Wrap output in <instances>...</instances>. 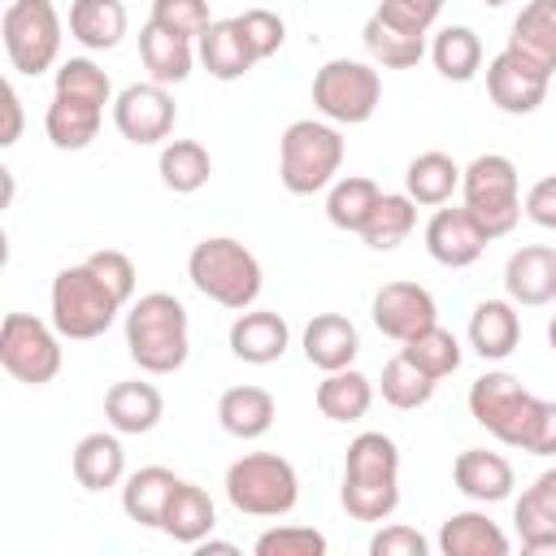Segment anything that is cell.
<instances>
[{
	"label": "cell",
	"instance_id": "cell-1",
	"mask_svg": "<svg viewBox=\"0 0 556 556\" xmlns=\"http://www.w3.org/2000/svg\"><path fill=\"white\" fill-rule=\"evenodd\" d=\"M339 500L356 521H387L400 504V447L382 430H361L343 456Z\"/></svg>",
	"mask_w": 556,
	"mask_h": 556
},
{
	"label": "cell",
	"instance_id": "cell-2",
	"mask_svg": "<svg viewBox=\"0 0 556 556\" xmlns=\"http://www.w3.org/2000/svg\"><path fill=\"white\" fill-rule=\"evenodd\" d=\"M126 352L143 374H178L191 352L187 308L169 291H148L126 313Z\"/></svg>",
	"mask_w": 556,
	"mask_h": 556
},
{
	"label": "cell",
	"instance_id": "cell-3",
	"mask_svg": "<svg viewBox=\"0 0 556 556\" xmlns=\"http://www.w3.org/2000/svg\"><path fill=\"white\" fill-rule=\"evenodd\" d=\"M187 278H191V287L204 300H213L222 308H235V313L252 308L256 295H261V287H265V274H261L256 252L243 248L230 235L200 239L191 248V256H187Z\"/></svg>",
	"mask_w": 556,
	"mask_h": 556
},
{
	"label": "cell",
	"instance_id": "cell-4",
	"mask_svg": "<svg viewBox=\"0 0 556 556\" xmlns=\"http://www.w3.org/2000/svg\"><path fill=\"white\" fill-rule=\"evenodd\" d=\"M343 165V135L334 122L300 117L278 139V178L291 195H313L334 182Z\"/></svg>",
	"mask_w": 556,
	"mask_h": 556
},
{
	"label": "cell",
	"instance_id": "cell-5",
	"mask_svg": "<svg viewBox=\"0 0 556 556\" xmlns=\"http://www.w3.org/2000/svg\"><path fill=\"white\" fill-rule=\"evenodd\" d=\"M226 500L243 517H287L300 504L295 465L278 452H248L226 469Z\"/></svg>",
	"mask_w": 556,
	"mask_h": 556
},
{
	"label": "cell",
	"instance_id": "cell-6",
	"mask_svg": "<svg viewBox=\"0 0 556 556\" xmlns=\"http://www.w3.org/2000/svg\"><path fill=\"white\" fill-rule=\"evenodd\" d=\"M460 195L465 208L473 213V222L486 230V239L508 235L521 222V182H517V165L504 152H482L460 169Z\"/></svg>",
	"mask_w": 556,
	"mask_h": 556
},
{
	"label": "cell",
	"instance_id": "cell-7",
	"mask_svg": "<svg viewBox=\"0 0 556 556\" xmlns=\"http://www.w3.org/2000/svg\"><path fill=\"white\" fill-rule=\"evenodd\" d=\"M48 300H52V326L61 330V339H74V343L100 339L122 313V300L87 269V261L83 265H65L52 278Z\"/></svg>",
	"mask_w": 556,
	"mask_h": 556
},
{
	"label": "cell",
	"instance_id": "cell-8",
	"mask_svg": "<svg viewBox=\"0 0 556 556\" xmlns=\"http://www.w3.org/2000/svg\"><path fill=\"white\" fill-rule=\"evenodd\" d=\"M539 408H543V400L534 391H526L521 378H513L504 369H491V374L473 378V387H469V417L482 430H491L500 443L521 447V452L530 443Z\"/></svg>",
	"mask_w": 556,
	"mask_h": 556
},
{
	"label": "cell",
	"instance_id": "cell-9",
	"mask_svg": "<svg viewBox=\"0 0 556 556\" xmlns=\"http://www.w3.org/2000/svg\"><path fill=\"white\" fill-rule=\"evenodd\" d=\"M4 56L17 74H43L61 56V13L52 0H9L0 17Z\"/></svg>",
	"mask_w": 556,
	"mask_h": 556
},
{
	"label": "cell",
	"instance_id": "cell-10",
	"mask_svg": "<svg viewBox=\"0 0 556 556\" xmlns=\"http://www.w3.org/2000/svg\"><path fill=\"white\" fill-rule=\"evenodd\" d=\"M313 104L334 126H361L382 104V78L365 61L334 56L313 74Z\"/></svg>",
	"mask_w": 556,
	"mask_h": 556
},
{
	"label": "cell",
	"instance_id": "cell-11",
	"mask_svg": "<svg viewBox=\"0 0 556 556\" xmlns=\"http://www.w3.org/2000/svg\"><path fill=\"white\" fill-rule=\"evenodd\" d=\"M0 365L13 382H52L61 374V330L30 313H9L0 321Z\"/></svg>",
	"mask_w": 556,
	"mask_h": 556
},
{
	"label": "cell",
	"instance_id": "cell-12",
	"mask_svg": "<svg viewBox=\"0 0 556 556\" xmlns=\"http://www.w3.org/2000/svg\"><path fill=\"white\" fill-rule=\"evenodd\" d=\"M174 117H178V109H174L169 87L165 83H152V78L122 87L117 100H113V126L135 148H152V143L169 139Z\"/></svg>",
	"mask_w": 556,
	"mask_h": 556
},
{
	"label": "cell",
	"instance_id": "cell-13",
	"mask_svg": "<svg viewBox=\"0 0 556 556\" xmlns=\"http://www.w3.org/2000/svg\"><path fill=\"white\" fill-rule=\"evenodd\" d=\"M547 83L552 74L543 65H534L530 56H521L517 48H504L491 56L486 65V91H491V104L500 113H513V117H526L543 104L547 96Z\"/></svg>",
	"mask_w": 556,
	"mask_h": 556
},
{
	"label": "cell",
	"instance_id": "cell-14",
	"mask_svg": "<svg viewBox=\"0 0 556 556\" xmlns=\"http://www.w3.org/2000/svg\"><path fill=\"white\" fill-rule=\"evenodd\" d=\"M369 317H374L378 334L404 343V339H413L417 330H426V326L439 321V304H434V295H430L421 282L395 278V282H382V287L374 291Z\"/></svg>",
	"mask_w": 556,
	"mask_h": 556
},
{
	"label": "cell",
	"instance_id": "cell-15",
	"mask_svg": "<svg viewBox=\"0 0 556 556\" xmlns=\"http://www.w3.org/2000/svg\"><path fill=\"white\" fill-rule=\"evenodd\" d=\"M486 230L473 222V213L460 208H434V217L426 222V252L447 265V269H465L486 252Z\"/></svg>",
	"mask_w": 556,
	"mask_h": 556
},
{
	"label": "cell",
	"instance_id": "cell-16",
	"mask_svg": "<svg viewBox=\"0 0 556 556\" xmlns=\"http://www.w3.org/2000/svg\"><path fill=\"white\" fill-rule=\"evenodd\" d=\"M504 291L513 304L539 308L556 300V248L526 243L504 261Z\"/></svg>",
	"mask_w": 556,
	"mask_h": 556
},
{
	"label": "cell",
	"instance_id": "cell-17",
	"mask_svg": "<svg viewBox=\"0 0 556 556\" xmlns=\"http://www.w3.org/2000/svg\"><path fill=\"white\" fill-rule=\"evenodd\" d=\"M291 348V326L274 308H243L230 321V352L248 365H274Z\"/></svg>",
	"mask_w": 556,
	"mask_h": 556
},
{
	"label": "cell",
	"instance_id": "cell-18",
	"mask_svg": "<svg viewBox=\"0 0 556 556\" xmlns=\"http://www.w3.org/2000/svg\"><path fill=\"white\" fill-rule=\"evenodd\" d=\"M513 521H517V534H521V547L543 556L552 552L556 556V465L543 469L517 500L513 508Z\"/></svg>",
	"mask_w": 556,
	"mask_h": 556
},
{
	"label": "cell",
	"instance_id": "cell-19",
	"mask_svg": "<svg viewBox=\"0 0 556 556\" xmlns=\"http://www.w3.org/2000/svg\"><path fill=\"white\" fill-rule=\"evenodd\" d=\"M195 56H200V65H204L213 78H222V83H235V78H243V74L256 65L252 43H248L239 17H213L208 30L195 39Z\"/></svg>",
	"mask_w": 556,
	"mask_h": 556
},
{
	"label": "cell",
	"instance_id": "cell-20",
	"mask_svg": "<svg viewBox=\"0 0 556 556\" xmlns=\"http://www.w3.org/2000/svg\"><path fill=\"white\" fill-rule=\"evenodd\" d=\"M452 482L460 495H469L473 504H500L513 495V465L500 452L486 447H465L452 465Z\"/></svg>",
	"mask_w": 556,
	"mask_h": 556
},
{
	"label": "cell",
	"instance_id": "cell-21",
	"mask_svg": "<svg viewBox=\"0 0 556 556\" xmlns=\"http://www.w3.org/2000/svg\"><path fill=\"white\" fill-rule=\"evenodd\" d=\"M521 343V317L513 300H482L469 313V348L482 361H504Z\"/></svg>",
	"mask_w": 556,
	"mask_h": 556
},
{
	"label": "cell",
	"instance_id": "cell-22",
	"mask_svg": "<svg viewBox=\"0 0 556 556\" xmlns=\"http://www.w3.org/2000/svg\"><path fill=\"white\" fill-rule=\"evenodd\" d=\"M356 352H361V334L343 313H317L304 326V361L317 365L321 374L348 369L356 361Z\"/></svg>",
	"mask_w": 556,
	"mask_h": 556
},
{
	"label": "cell",
	"instance_id": "cell-23",
	"mask_svg": "<svg viewBox=\"0 0 556 556\" xmlns=\"http://www.w3.org/2000/svg\"><path fill=\"white\" fill-rule=\"evenodd\" d=\"M104 417L117 434H148L156 430V421L165 417V400L152 382H139V378H126V382H113L109 395H104Z\"/></svg>",
	"mask_w": 556,
	"mask_h": 556
},
{
	"label": "cell",
	"instance_id": "cell-24",
	"mask_svg": "<svg viewBox=\"0 0 556 556\" xmlns=\"http://www.w3.org/2000/svg\"><path fill=\"white\" fill-rule=\"evenodd\" d=\"M361 39H365V52L374 56V65H382V70H413L426 56V30L400 26L378 9L369 13Z\"/></svg>",
	"mask_w": 556,
	"mask_h": 556
},
{
	"label": "cell",
	"instance_id": "cell-25",
	"mask_svg": "<svg viewBox=\"0 0 556 556\" xmlns=\"http://www.w3.org/2000/svg\"><path fill=\"white\" fill-rule=\"evenodd\" d=\"M139 56H143V70L152 74V83H165V87L169 83H182L191 74V65L200 61L195 56V39L174 35V30L156 26L152 17L139 30Z\"/></svg>",
	"mask_w": 556,
	"mask_h": 556
},
{
	"label": "cell",
	"instance_id": "cell-26",
	"mask_svg": "<svg viewBox=\"0 0 556 556\" xmlns=\"http://www.w3.org/2000/svg\"><path fill=\"white\" fill-rule=\"evenodd\" d=\"M508 534L478 508L452 513L439 526V552L443 556H508Z\"/></svg>",
	"mask_w": 556,
	"mask_h": 556
},
{
	"label": "cell",
	"instance_id": "cell-27",
	"mask_svg": "<svg viewBox=\"0 0 556 556\" xmlns=\"http://www.w3.org/2000/svg\"><path fill=\"white\" fill-rule=\"evenodd\" d=\"M274 417H278L274 395H269L265 387H252V382L230 387V391H222V400H217V421H222V430L235 434V439H261V434H269Z\"/></svg>",
	"mask_w": 556,
	"mask_h": 556
},
{
	"label": "cell",
	"instance_id": "cell-28",
	"mask_svg": "<svg viewBox=\"0 0 556 556\" xmlns=\"http://www.w3.org/2000/svg\"><path fill=\"white\" fill-rule=\"evenodd\" d=\"M74 478L87 491H109V486H117L126 478V452H122L117 430L113 434L91 430V434L78 439V447H74Z\"/></svg>",
	"mask_w": 556,
	"mask_h": 556
},
{
	"label": "cell",
	"instance_id": "cell-29",
	"mask_svg": "<svg viewBox=\"0 0 556 556\" xmlns=\"http://www.w3.org/2000/svg\"><path fill=\"white\" fill-rule=\"evenodd\" d=\"M178 482H182V478H174V469H165V465H143V469H135V473L126 478V486H122V508H126V517H130L135 526L161 530L165 504H169V495H174Z\"/></svg>",
	"mask_w": 556,
	"mask_h": 556
},
{
	"label": "cell",
	"instance_id": "cell-30",
	"mask_svg": "<svg viewBox=\"0 0 556 556\" xmlns=\"http://www.w3.org/2000/svg\"><path fill=\"white\" fill-rule=\"evenodd\" d=\"M213 526H217V508H213L208 491H204V486H195V482H178V486H174V495H169V504H165L161 530H165L174 543L195 547L200 539H208V534H213Z\"/></svg>",
	"mask_w": 556,
	"mask_h": 556
},
{
	"label": "cell",
	"instance_id": "cell-31",
	"mask_svg": "<svg viewBox=\"0 0 556 556\" xmlns=\"http://www.w3.org/2000/svg\"><path fill=\"white\" fill-rule=\"evenodd\" d=\"M100 122H104V109H100V104L74 100V96H56V91H52L43 130H48L52 148H61V152H83V148L100 135Z\"/></svg>",
	"mask_w": 556,
	"mask_h": 556
},
{
	"label": "cell",
	"instance_id": "cell-32",
	"mask_svg": "<svg viewBox=\"0 0 556 556\" xmlns=\"http://www.w3.org/2000/svg\"><path fill=\"white\" fill-rule=\"evenodd\" d=\"M126 35V4L122 0H74L70 4V39L87 52H109Z\"/></svg>",
	"mask_w": 556,
	"mask_h": 556
},
{
	"label": "cell",
	"instance_id": "cell-33",
	"mask_svg": "<svg viewBox=\"0 0 556 556\" xmlns=\"http://www.w3.org/2000/svg\"><path fill=\"white\" fill-rule=\"evenodd\" d=\"M508 48H517L521 56H530L534 65L556 74V0H530L513 17Z\"/></svg>",
	"mask_w": 556,
	"mask_h": 556
},
{
	"label": "cell",
	"instance_id": "cell-34",
	"mask_svg": "<svg viewBox=\"0 0 556 556\" xmlns=\"http://www.w3.org/2000/svg\"><path fill=\"white\" fill-rule=\"evenodd\" d=\"M374 404V382L361 369H334L317 382V413L326 421H361Z\"/></svg>",
	"mask_w": 556,
	"mask_h": 556
},
{
	"label": "cell",
	"instance_id": "cell-35",
	"mask_svg": "<svg viewBox=\"0 0 556 556\" xmlns=\"http://www.w3.org/2000/svg\"><path fill=\"white\" fill-rule=\"evenodd\" d=\"M378 200H382V187H378L374 178L343 174V178H334L330 191H326V217H330V226H339V230H348V235H361Z\"/></svg>",
	"mask_w": 556,
	"mask_h": 556
},
{
	"label": "cell",
	"instance_id": "cell-36",
	"mask_svg": "<svg viewBox=\"0 0 556 556\" xmlns=\"http://www.w3.org/2000/svg\"><path fill=\"white\" fill-rule=\"evenodd\" d=\"M404 191L417 204H447L460 191V165L447 152H417L404 169Z\"/></svg>",
	"mask_w": 556,
	"mask_h": 556
},
{
	"label": "cell",
	"instance_id": "cell-37",
	"mask_svg": "<svg viewBox=\"0 0 556 556\" xmlns=\"http://www.w3.org/2000/svg\"><path fill=\"white\" fill-rule=\"evenodd\" d=\"M413 226H417V200L408 191H382V200L374 204L361 239L374 252H391V248H400L413 235Z\"/></svg>",
	"mask_w": 556,
	"mask_h": 556
},
{
	"label": "cell",
	"instance_id": "cell-38",
	"mask_svg": "<svg viewBox=\"0 0 556 556\" xmlns=\"http://www.w3.org/2000/svg\"><path fill=\"white\" fill-rule=\"evenodd\" d=\"M156 174H161V182H165L169 191L191 195V191H200V187L208 182V174H213V156H208V148L195 143V139H169V143L161 148Z\"/></svg>",
	"mask_w": 556,
	"mask_h": 556
},
{
	"label": "cell",
	"instance_id": "cell-39",
	"mask_svg": "<svg viewBox=\"0 0 556 556\" xmlns=\"http://www.w3.org/2000/svg\"><path fill=\"white\" fill-rule=\"evenodd\" d=\"M430 61L447 83H469L482 70V39L469 26H443L430 43Z\"/></svg>",
	"mask_w": 556,
	"mask_h": 556
},
{
	"label": "cell",
	"instance_id": "cell-40",
	"mask_svg": "<svg viewBox=\"0 0 556 556\" xmlns=\"http://www.w3.org/2000/svg\"><path fill=\"white\" fill-rule=\"evenodd\" d=\"M434 387H439V378H430L426 369H417V365H413L404 352H395V356L382 365V378H378V391H382V400H387L391 408H400V413L430 404Z\"/></svg>",
	"mask_w": 556,
	"mask_h": 556
},
{
	"label": "cell",
	"instance_id": "cell-41",
	"mask_svg": "<svg viewBox=\"0 0 556 556\" xmlns=\"http://www.w3.org/2000/svg\"><path fill=\"white\" fill-rule=\"evenodd\" d=\"M400 352H404L417 369H426L430 378H447V374L460 369V343H456V334L443 330L439 321L426 326V330H417L413 339H404Z\"/></svg>",
	"mask_w": 556,
	"mask_h": 556
},
{
	"label": "cell",
	"instance_id": "cell-42",
	"mask_svg": "<svg viewBox=\"0 0 556 556\" xmlns=\"http://www.w3.org/2000/svg\"><path fill=\"white\" fill-rule=\"evenodd\" d=\"M52 91L56 96H74V100H91V104H113V83L109 74L91 61V56H70L56 65V78H52Z\"/></svg>",
	"mask_w": 556,
	"mask_h": 556
},
{
	"label": "cell",
	"instance_id": "cell-43",
	"mask_svg": "<svg viewBox=\"0 0 556 556\" xmlns=\"http://www.w3.org/2000/svg\"><path fill=\"white\" fill-rule=\"evenodd\" d=\"M256 556H326V534L313 526H274L252 543Z\"/></svg>",
	"mask_w": 556,
	"mask_h": 556
},
{
	"label": "cell",
	"instance_id": "cell-44",
	"mask_svg": "<svg viewBox=\"0 0 556 556\" xmlns=\"http://www.w3.org/2000/svg\"><path fill=\"white\" fill-rule=\"evenodd\" d=\"M152 22L174 35L200 39L213 17H208V0H152Z\"/></svg>",
	"mask_w": 556,
	"mask_h": 556
},
{
	"label": "cell",
	"instance_id": "cell-45",
	"mask_svg": "<svg viewBox=\"0 0 556 556\" xmlns=\"http://www.w3.org/2000/svg\"><path fill=\"white\" fill-rule=\"evenodd\" d=\"M87 269H91V274H96L122 304L135 300V282H139V274H135V261H130L126 252H117V248H100V252L87 256Z\"/></svg>",
	"mask_w": 556,
	"mask_h": 556
},
{
	"label": "cell",
	"instance_id": "cell-46",
	"mask_svg": "<svg viewBox=\"0 0 556 556\" xmlns=\"http://www.w3.org/2000/svg\"><path fill=\"white\" fill-rule=\"evenodd\" d=\"M239 26H243V35H248V43H252V56H256V61L274 56V52L282 48V39H287L282 17H278V13H269V9H243V13H239Z\"/></svg>",
	"mask_w": 556,
	"mask_h": 556
},
{
	"label": "cell",
	"instance_id": "cell-47",
	"mask_svg": "<svg viewBox=\"0 0 556 556\" xmlns=\"http://www.w3.org/2000/svg\"><path fill=\"white\" fill-rule=\"evenodd\" d=\"M430 543L413 530V526H382L369 539V556H426Z\"/></svg>",
	"mask_w": 556,
	"mask_h": 556
},
{
	"label": "cell",
	"instance_id": "cell-48",
	"mask_svg": "<svg viewBox=\"0 0 556 556\" xmlns=\"http://www.w3.org/2000/svg\"><path fill=\"white\" fill-rule=\"evenodd\" d=\"M443 4H447V0H382V4H378V13H387V17H391V22H400V26L430 30V26H434V17L443 13Z\"/></svg>",
	"mask_w": 556,
	"mask_h": 556
},
{
	"label": "cell",
	"instance_id": "cell-49",
	"mask_svg": "<svg viewBox=\"0 0 556 556\" xmlns=\"http://www.w3.org/2000/svg\"><path fill=\"white\" fill-rule=\"evenodd\" d=\"M526 217L534 222V226H543V230H556V174H547V178H539L530 191H526Z\"/></svg>",
	"mask_w": 556,
	"mask_h": 556
},
{
	"label": "cell",
	"instance_id": "cell-50",
	"mask_svg": "<svg viewBox=\"0 0 556 556\" xmlns=\"http://www.w3.org/2000/svg\"><path fill=\"white\" fill-rule=\"evenodd\" d=\"M526 452H530V456H556V400H543Z\"/></svg>",
	"mask_w": 556,
	"mask_h": 556
},
{
	"label": "cell",
	"instance_id": "cell-51",
	"mask_svg": "<svg viewBox=\"0 0 556 556\" xmlns=\"http://www.w3.org/2000/svg\"><path fill=\"white\" fill-rule=\"evenodd\" d=\"M0 104H4V130H0V148H13L22 139V96L17 87L4 78L0 83Z\"/></svg>",
	"mask_w": 556,
	"mask_h": 556
},
{
	"label": "cell",
	"instance_id": "cell-52",
	"mask_svg": "<svg viewBox=\"0 0 556 556\" xmlns=\"http://www.w3.org/2000/svg\"><path fill=\"white\" fill-rule=\"evenodd\" d=\"M239 547L235 543H222V539H200L195 543V556H235Z\"/></svg>",
	"mask_w": 556,
	"mask_h": 556
},
{
	"label": "cell",
	"instance_id": "cell-53",
	"mask_svg": "<svg viewBox=\"0 0 556 556\" xmlns=\"http://www.w3.org/2000/svg\"><path fill=\"white\" fill-rule=\"evenodd\" d=\"M547 343H552V352H556V313H552V321H547Z\"/></svg>",
	"mask_w": 556,
	"mask_h": 556
},
{
	"label": "cell",
	"instance_id": "cell-54",
	"mask_svg": "<svg viewBox=\"0 0 556 556\" xmlns=\"http://www.w3.org/2000/svg\"><path fill=\"white\" fill-rule=\"evenodd\" d=\"M482 4H491V9H500V4H508V0H482Z\"/></svg>",
	"mask_w": 556,
	"mask_h": 556
}]
</instances>
